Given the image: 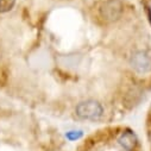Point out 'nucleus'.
<instances>
[{
	"label": "nucleus",
	"mask_w": 151,
	"mask_h": 151,
	"mask_svg": "<svg viewBox=\"0 0 151 151\" xmlns=\"http://www.w3.org/2000/svg\"><path fill=\"white\" fill-rule=\"evenodd\" d=\"M75 112H76V116L82 120L96 122L104 116V107L95 100H86L78 104Z\"/></svg>",
	"instance_id": "nucleus-1"
},
{
	"label": "nucleus",
	"mask_w": 151,
	"mask_h": 151,
	"mask_svg": "<svg viewBox=\"0 0 151 151\" xmlns=\"http://www.w3.org/2000/svg\"><path fill=\"white\" fill-rule=\"evenodd\" d=\"M123 14V4L120 0H106L100 6V16L104 20L112 23L118 20Z\"/></svg>",
	"instance_id": "nucleus-2"
},
{
	"label": "nucleus",
	"mask_w": 151,
	"mask_h": 151,
	"mask_svg": "<svg viewBox=\"0 0 151 151\" xmlns=\"http://www.w3.org/2000/svg\"><path fill=\"white\" fill-rule=\"evenodd\" d=\"M130 64L132 69L140 75H145L151 71V57L145 51L139 50L132 54L130 58Z\"/></svg>",
	"instance_id": "nucleus-3"
},
{
	"label": "nucleus",
	"mask_w": 151,
	"mask_h": 151,
	"mask_svg": "<svg viewBox=\"0 0 151 151\" xmlns=\"http://www.w3.org/2000/svg\"><path fill=\"white\" fill-rule=\"evenodd\" d=\"M118 144L126 151H133L138 144L137 136L131 130H125L118 137Z\"/></svg>",
	"instance_id": "nucleus-4"
},
{
	"label": "nucleus",
	"mask_w": 151,
	"mask_h": 151,
	"mask_svg": "<svg viewBox=\"0 0 151 151\" xmlns=\"http://www.w3.org/2000/svg\"><path fill=\"white\" fill-rule=\"evenodd\" d=\"M64 136L69 142H75V140H79L80 138H82L83 131L82 130H70V131H67Z\"/></svg>",
	"instance_id": "nucleus-5"
},
{
	"label": "nucleus",
	"mask_w": 151,
	"mask_h": 151,
	"mask_svg": "<svg viewBox=\"0 0 151 151\" xmlns=\"http://www.w3.org/2000/svg\"><path fill=\"white\" fill-rule=\"evenodd\" d=\"M16 5V0H0V13L10 12Z\"/></svg>",
	"instance_id": "nucleus-6"
}]
</instances>
